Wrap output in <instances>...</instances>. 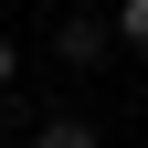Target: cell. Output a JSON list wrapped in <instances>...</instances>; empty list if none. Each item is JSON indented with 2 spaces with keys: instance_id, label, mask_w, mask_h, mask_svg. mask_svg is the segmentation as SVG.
<instances>
[{
  "instance_id": "1",
  "label": "cell",
  "mask_w": 148,
  "mask_h": 148,
  "mask_svg": "<svg viewBox=\"0 0 148 148\" xmlns=\"http://www.w3.org/2000/svg\"><path fill=\"white\" fill-rule=\"evenodd\" d=\"M106 53H116V32H106V11H74V21L53 32V64H74V74H95Z\"/></svg>"
},
{
  "instance_id": "2",
  "label": "cell",
  "mask_w": 148,
  "mask_h": 148,
  "mask_svg": "<svg viewBox=\"0 0 148 148\" xmlns=\"http://www.w3.org/2000/svg\"><path fill=\"white\" fill-rule=\"evenodd\" d=\"M32 148H106V127H95V116H42Z\"/></svg>"
},
{
  "instance_id": "3",
  "label": "cell",
  "mask_w": 148,
  "mask_h": 148,
  "mask_svg": "<svg viewBox=\"0 0 148 148\" xmlns=\"http://www.w3.org/2000/svg\"><path fill=\"white\" fill-rule=\"evenodd\" d=\"M106 32H116L127 53H148V0H116V11H106Z\"/></svg>"
},
{
  "instance_id": "4",
  "label": "cell",
  "mask_w": 148,
  "mask_h": 148,
  "mask_svg": "<svg viewBox=\"0 0 148 148\" xmlns=\"http://www.w3.org/2000/svg\"><path fill=\"white\" fill-rule=\"evenodd\" d=\"M11 74H21V53H11V32H0V95H11Z\"/></svg>"
}]
</instances>
